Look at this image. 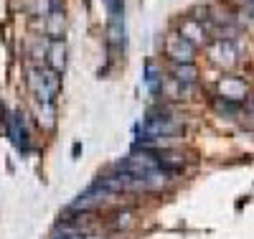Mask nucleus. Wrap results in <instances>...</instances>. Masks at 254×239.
Instances as JSON below:
<instances>
[{"instance_id": "nucleus-2", "label": "nucleus", "mask_w": 254, "mask_h": 239, "mask_svg": "<svg viewBox=\"0 0 254 239\" xmlns=\"http://www.w3.org/2000/svg\"><path fill=\"white\" fill-rule=\"evenodd\" d=\"M165 54L173 64H193V56H196V46L188 43L181 33H171L165 38Z\"/></svg>"}, {"instance_id": "nucleus-3", "label": "nucleus", "mask_w": 254, "mask_h": 239, "mask_svg": "<svg viewBox=\"0 0 254 239\" xmlns=\"http://www.w3.org/2000/svg\"><path fill=\"white\" fill-rule=\"evenodd\" d=\"M112 196V191H107L99 181L97 183H92L87 191H81L79 196L71 201V206H69V211H87V209H94V206H99V204H104Z\"/></svg>"}, {"instance_id": "nucleus-10", "label": "nucleus", "mask_w": 254, "mask_h": 239, "mask_svg": "<svg viewBox=\"0 0 254 239\" xmlns=\"http://www.w3.org/2000/svg\"><path fill=\"white\" fill-rule=\"evenodd\" d=\"M54 239H102V237H94V234H87L76 227H64L61 229V237H54Z\"/></svg>"}, {"instance_id": "nucleus-4", "label": "nucleus", "mask_w": 254, "mask_h": 239, "mask_svg": "<svg viewBox=\"0 0 254 239\" xmlns=\"http://www.w3.org/2000/svg\"><path fill=\"white\" fill-rule=\"evenodd\" d=\"M5 127H8L10 143L20 150V153H28V150H31V140H28V130H26L23 117H20L18 112H10V117H8Z\"/></svg>"}, {"instance_id": "nucleus-1", "label": "nucleus", "mask_w": 254, "mask_h": 239, "mask_svg": "<svg viewBox=\"0 0 254 239\" xmlns=\"http://www.w3.org/2000/svg\"><path fill=\"white\" fill-rule=\"evenodd\" d=\"M28 84H31V89H33V94H36V99L41 104H54V97L59 94L61 79L51 69H31L28 72Z\"/></svg>"}, {"instance_id": "nucleus-8", "label": "nucleus", "mask_w": 254, "mask_h": 239, "mask_svg": "<svg viewBox=\"0 0 254 239\" xmlns=\"http://www.w3.org/2000/svg\"><path fill=\"white\" fill-rule=\"evenodd\" d=\"M173 79L181 81V84H196V67L193 64H173Z\"/></svg>"}, {"instance_id": "nucleus-6", "label": "nucleus", "mask_w": 254, "mask_h": 239, "mask_svg": "<svg viewBox=\"0 0 254 239\" xmlns=\"http://www.w3.org/2000/svg\"><path fill=\"white\" fill-rule=\"evenodd\" d=\"M181 36L188 41V43H201L203 38H206V28H203V23H198L196 18H190V20H186L183 23V31H181Z\"/></svg>"}, {"instance_id": "nucleus-9", "label": "nucleus", "mask_w": 254, "mask_h": 239, "mask_svg": "<svg viewBox=\"0 0 254 239\" xmlns=\"http://www.w3.org/2000/svg\"><path fill=\"white\" fill-rule=\"evenodd\" d=\"M64 54H66V51H64V43L54 41L51 43V72L59 74L64 69V61H66V59H64Z\"/></svg>"}, {"instance_id": "nucleus-5", "label": "nucleus", "mask_w": 254, "mask_h": 239, "mask_svg": "<svg viewBox=\"0 0 254 239\" xmlns=\"http://www.w3.org/2000/svg\"><path fill=\"white\" fill-rule=\"evenodd\" d=\"M208 54H211V59H214L216 64H224V67H231V64L237 61V46L229 38L226 41L224 38H216L214 46L208 49Z\"/></svg>"}, {"instance_id": "nucleus-7", "label": "nucleus", "mask_w": 254, "mask_h": 239, "mask_svg": "<svg viewBox=\"0 0 254 239\" xmlns=\"http://www.w3.org/2000/svg\"><path fill=\"white\" fill-rule=\"evenodd\" d=\"M244 92H247V86H244V81H239V79H224L221 81V97L224 99H231V102H237V99H242L244 97Z\"/></svg>"}]
</instances>
